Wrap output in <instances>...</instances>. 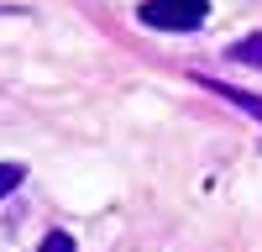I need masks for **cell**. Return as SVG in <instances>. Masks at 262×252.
<instances>
[{
  "label": "cell",
  "mask_w": 262,
  "mask_h": 252,
  "mask_svg": "<svg viewBox=\"0 0 262 252\" xmlns=\"http://www.w3.org/2000/svg\"><path fill=\"white\" fill-rule=\"evenodd\" d=\"M21 179H27V174H21V163H0V200H6Z\"/></svg>",
  "instance_id": "277c9868"
},
{
  "label": "cell",
  "mask_w": 262,
  "mask_h": 252,
  "mask_svg": "<svg viewBox=\"0 0 262 252\" xmlns=\"http://www.w3.org/2000/svg\"><path fill=\"white\" fill-rule=\"evenodd\" d=\"M200 90L221 95V100H231V105H242V111H252V116L262 121V95H252V90H231V84H221V79H200Z\"/></svg>",
  "instance_id": "7a4b0ae2"
},
{
  "label": "cell",
  "mask_w": 262,
  "mask_h": 252,
  "mask_svg": "<svg viewBox=\"0 0 262 252\" xmlns=\"http://www.w3.org/2000/svg\"><path fill=\"white\" fill-rule=\"evenodd\" d=\"M231 58L247 63V69H262V32H257V37H242V42L231 48Z\"/></svg>",
  "instance_id": "3957f363"
},
{
  "label": "cell",
  "mask_w": 262,
  "mask_h": 252,
  "mask_svg": "<svg viewBox=\"0 0 262 252\" xmlns=\"http://www.w3.org/2000/svg\"><path fill=\"white\" fill-rule=\"evenodd\" d=\"M37 252H74V237H69V231H48Z\"/></svg>",
  "instance_id": "5b68a950"
},
{
  "label": "cell",
  "mask_w": 262,
  "mask_h": 252,
  "mask_svg": "<svg viewBox=\"0 0 262 252\" xmlns=\"http://www.w3.org/2000/svg\"><path fill=\"white\" fill-rule=\"evenodd\" d=\"M137 16H142V27H158V32H194V27H205L210 6L205 0H147Z\"/></svg>",
  "instance_id": "6da1fadb"
}]
</instances>
